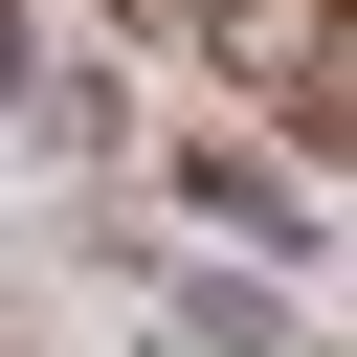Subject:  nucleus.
<instances>
[{
    "label": "nucleus",
    "mask_w": 357,
    "mask_h": 357,
    "mask_svg": "<svg viewBox=\"0 0 357 357\" xmlns=\"http://www.w3.org/2000/svg\"><path fill=\"white\" fill-rule=\"evenodd\" d=\"M178 201H201L223 245H268V268H312V178H268V156H178Z\"/></svg>",
    "instance_id": "nucleus-2"
},
{
    "label": "nucleus",
    "mask_w": 357,
    "mask_h": 357,
    "mask_svg": "<svg viewBox=\"0 0 357 357\" xmlns=\"http://www.w3.org/2000/svg\"><path fill=\"white\" fill-rule=\"evenodd\" d=\"M112 22H156L201 89H245L290 156H335V0H112Z\"/></svg>",
    "instance_id": "nucleus-1"
},
{
    "label": "nucleus",
    "mask_w": 357,
    "mask_h": 357,
    "mask_svg": "<svg viewBox=\"0 0 357 357\" xmlns=\"http://www.w3.org/2000/svg\"><path fill=\"white\" fill-rule=\"evenodd\" d=\"M0 134H45V45H22V0H0Z\"/></svg>",
    "instance_id": "nucleus-3"
}]
</instances>
